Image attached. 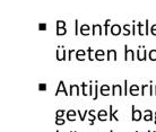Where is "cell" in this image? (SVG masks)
<instances>
[{"instance_id":"obj_44","label":"cell","mask_w":156,"mask_h":132,"mask_svg":"<svg viewBox=\"0 0 156 132\" xmlns=\"http://www.w3.org/2000/svg\"><path fill=\"white\" fill-rule=\"evenodd\" d=\"M127 85H128V81L125 80V96L127 95V93H128V91H127V88H128V87H127Z\"/></svg>"},{"instance_id":"obj_21","label":"cell","mask_w":156,"mask_h":132,"mask_svg":"<svg viewBox=\"0 0 156 132\" xmlns=\"http://www.w3.org/2000/svg\"><path fill=\"white\" fill-rule=\"evenodd\" d=\"M88 110H86V111L84 112V114H82V112H80V110H77V114L79 115V119H80V121L84 122L85 121V117H86V115H88Z\"/></svg>"},{"instance_id":"obj_7","label":"cell","mask_w":156,"mask_h":132,"mask_svg":"<svg viewBox=\"0 0 156 132\" xmlns=\"http://www.w3.org/2000/svg\"><path fill=\"white\" fill-rule=\"evenodd\" d=\"M144 116H143V119H144V121L148 122V121H153V120H155V117H154V114H153V112L152 110H145L144 111Z\"/></svg>"},{"instance_id":"obj_3","label":"cell","mask_w":156,"mask_h":132,"mask_svg":"<svg viewBox=\"0 0 156 132\" xmlns=\"http://www.w3.org/2000/svg\"><path fill=\"white\" fill-rule=\"evenodd\" d=\"M60 93H63L66 96H69V94H68V91L66 89V87H64V82L62 80L59 81V85H58V88H57V91H55V96H58Z\"/></svg>"},{"instance_id":"obj_50","label":"cell","mask_w":156,"mask_h":132,"mask_svg":"<svg viewBox=\"0 0 156 132\" xmlns=\"http://www.w3.org/2000/svg\"><path fill=\"white\" fill-rule=\"evenodd\" d=\"M71 132H76V131H71Z\"/></svg>"},{"instance_id":"obj_39","label":"cell","mask_w":156,"mask_h":132,"mask_svg":"<svg viewBox=\"0 0 156 132\" xmlns=\"http://www.w3.org/2000/svg\"><path fill=\"white\" fill-rule=\"evenodd\" d=\"M88 94L91 96H94V86L93 85H89V89H88Z\"/></svg>"},{"instance_id":"obj_15","label":"cell","mask_w":156,"mask_h":132,"mask_svg":"<svg viewBox=\"0 0 156 132\" xmlns=\"http://www.w3.org/2000/svg\"><path fill=\"white\" fill-rule=\"evenodd\" d=\"M104 55H105V52L103 50H97L95 51V60L97 61H103L104 60Z\"/></svg>"},{"instance_id":"obj_38","label":"cell","mask_w":156,"mask_h":132,"mask_svg":"<svg viewBox=\"0 0 156 132\" xmlns=\"http://www.w3.org/2000/svg\"><path fill=\"white\" fill-rule=\"evenodd\" d=\"M39 89L40 91H46V84H39Z\"/></svg>"},{"instance_id":"obj_24","label":"cell","mask_w":156,"mask_h":132,"mask_svg":"<svg viewBox=\"0 0 156 132\" xmlns=\"http://www.w3.org/2000/svg\"><path fill=\"white\" fill-rule=\"evenodd\" d=\"M148 58H149V60L156 61V50L149 51V53H148Z\"/></svg>"},{"instance_id":"obj_41","label":"cell","mask_w":156,"mask_h":132,"mask_svg":"<svg viewBox=\"0 0 156 132\" xmlns=\"http://www.w3.org/2000/svg\"><path fill=\"white\" fill-rule=\"evenodd\" d=\"M154 87H153V85H152V81H150V85H149V95L150 96H153V94H154Z\"/></svg>"},{"instance_id":"obj_19","label":"cell","mask_w":156,"mask_h":132,"mask_svg":"<svg viewBox=\"0 0 156 132\" xmlns=\"http://www.w3.org/2000/svg\"><path fill=\"white\" fill-rule=\"evenodd\" d=\"M84 55H85V51H84V50L76 51V59H77L78 61H84V60H85Z\"/></svg>"},{"instance_id":"obj_29","label":"cell","mask_w":156,"mask_h":132,"mask_svg":"<svg viewBox=\"0 0 156 132\" xmlns=\"http://www.w3.org/2000/svg\"><path fill=\"white\" fill-rule=\"evenodd\" d=\"M67 33V30L66 27H62V28H57V35L60 36V35H64Z\"/></svg>"},{"instance_id":"obj_17","label":"cell","mask_w":156,"mask_h":132,"mask_svg":"<svg viewBox=\"0 0 156 132\" xmlns=\"http://www.w3.org/2000/svg\"><path fill=\"white\" fill-rule=\"evenodd\" d=\"M80 34L84 36H87L89 34V26L88 25H82L80 26Z\"/></svg>"},{"instance_id":"obj_30","label":"cell","mask_w":156,"mask_h":132,"mask_svg":"<svg viewBox=\"0 0 156 132\" xmlns=\"http://www.w3.org/2000/svg\"><path fill=\"white\" fill-rule=\"evenodd\" d=\"M66 27V21L64 20H57V28H62Z\"/></svg>"},{"instance_id":"obj_27","label":"cell","mask_w":156,"mask_h":132,"mask_svg":"<svg viewBox=\"0 0 156 132\" xmlns=\"http://www.w3.org/2000/svg\"><path fill=\"white\" fill-rule=\"evenodd\" d=\"M97 97H98V86L97 84L94 86V96H93V100L94 101H97Z\"/></svg>"},{"instance_id":"obj_14","label":"cell","mask_w":156,"mask_h":132,"mask_svg":"<svg viewBox=\"0 0 156 132\" xmlns=\"http://www.w3.org/2000/svg\"><path fill=\"white\" fill-rule=\"evenodd\" d=\"M106 59L109 61L116 60V51L115 50H109L106 52Z\"/></svg>"},{"instance_id":"obj_6","label":"cell","mask_w":156,"mask_h":132,"mask_svg":"<svg viewBox=\"0 0 156 132\" xmlns=\"http://www.w3.org/2000/svg\"><path fill=\"white\" fill-rule=\"evenodd\" d=\"M109 119V114H107V112L106 110H100V111L97 112V120L98 121H106Z\"/></svg>"},{"instance_id":"obj_51","label":"cell","mask_w":156,"mask_h":132,"mask_svg":"<svg viewBox=\"0 0 156 132\" xmlns=\"http://www.w3.org/2000/svg\"><path fill=\"white\" fill-rule=\"evenodd\" d=\"M55 132H59V131H55Z\"/></svg>"},{"instance_id":"obj_48","label":"cell","mask_w":156,"mask_h":132,"mask_svg":"<svg viewBox=\"0 0 156 132\" xmlns=\"http://www.w3.org/2000/svg\"><path fill=\"white\" fill-rule=\"evenodd\" d=\"M147 132H152V131H150V130H148V131H147Z\"/></svg>"},{"instance_id":"obj_11","label":"cell","mask_w":156,"mask_h":132,"mask_svg":"<svg viewBox=\"0 0 156 132\" xmlns=\"http://www.w3.org/2000/svg\"><path fill=\"white\" fill-rule=\"evenodd\" d=\"M111 34L112 35H119V34H121V26L119 25V24H114V25H112L111 26Z\"/></svg>"},{"instance_id":"obj_10","label":"cell","mask_w":156,"mask_h":132,"mask_svg":"<svg viewBox=\"0 0 156 132\" xmlns=\"http://www.w3.org/2000/svg\"><path fill=\"white\" fill-rule=\"evenodd\" d=\"M111 89H112V87H110V86H107V85H102V86L100 87V93H101L103 96H109Z\"/></svg>"},{"instance_id":"obj_43","label":"cell","mask_w":156,"mask_h":132,"mask_svg":"<svg viewBox=\"0 0 156 132\" xmlns=\"http://www.w3.org/2000/svg\"><path fill=\"white\" fill-rule=\"evenodd\" d=\"M119 112V110H115V111H113V120H115V121H119V119L116 117V113Z\"/></svg>"},{"instance_id":"obj_34","label":"cell","mask_w":156,"mask_h":132,"mask_svg":"<svg viewBox=\"0 0 156 132\" xmlns=\"http://www.w3.org/2000/svg\"><path fill=\"white\" fill-rule=\"evenodd\" d=\"M147 88H149V85H143L141 86V96H145Z\"/></svg>"},{"instance_id":"obj_2","label":"cell","mask_w":156,"mask_h":132,"mask_svg":"<svg viewBox=\"0 0 156 132\" xmlns=\"http://www.w3.org/2000/svg\"><path fill=\"white\" fill-rule=\"evenodd\" d=\"M136 58V54L134 50H130L128 48V45L125 44V61H129V60H135Z\"/></svg>"},{"instance_id":"obj_37","label":"cell","mask_w":156,"mask_h":132,"mask_svg":"<svg viewBox=\"0 0 156 132\" xmlns=\"http://www.w3.org/2000/svg\"><path fill=\"white\" fill-rule=\"evenodd\" d=\"M73 52H76L75 50H68V55H67V60H71V55H73Z\"/></svg>"},{"instance_id":"obj_45","label":"cell","mask_w":156,"mask_h":132,"mask_svg":"<svg viewBox=\"0 0 156 132\" xmlns=\"http://www.w3.org/2000/svg\"><path fill=\"white\" fill-rule=\"evenodd\" d=\"M154 117H155V119H156V112H155V113H154Z\"/></svg>"},{"instance_id":"obj_1","label":"cell","mask_w":156,"mask_h":132,"mask_svg":"<svg viewBox=\"0 0 156 132\" xmlns=\"http://www.w3.org/2000/svg\"><path fill=\"white\" fill-rule=\"evenodd\" d=\"M141 117H143V113H141V111L136 110L135 105H132V106H131V120H132V121L138 122L141 120Z\"/></svg>"},{"instance_id":"obj_46","label":"cell","mask_w":156,"mask_h":132,"mask_svg":"<svg viewBox=\"0 0 156 132\" xmlns=\"http://www.w3.org/2000/svg\"><path fill=\"white\" fill-rule=\"evenodd\" d=\"M155 95H156V86H155Z\"/></svg>"},{"instance_id":"obj_16","label":"cell","mask_w":156,"mask_h":132,"mask_svg":"<svg viewBox=\"0 0 156 132\" xmlns=\"http://www.w3.org/2000/svg\"><path fill=\"white\" fill-rule=\"evenodd\" d=\"M138 91H139V86H137V85H132L129 88V93L131 96H138Z\"/></svg>"},{"instance_id":"obj_25","label":"cell","mask_w":156,"mask_h":132,"mask_svg":"<svg viewBox=\"0 0 156 132\" xmlns=\"http://www.w3.org/2000/svg\"><path fill=\"white\" fill-rule=\"evenodd\" d=\"M64 113H67L64 110H58V111L55 112V119H62Z\"/></svg>"},{"instance_id":"obj_20","label":"cell","mask_w":156,"mask_h":132,"mask_svg":"<svg viewBox=\"0 0 156 132\" xmlns=\"http://www.w3.org/2000/svg\"><path fill=\"white\" fill-rule=\"evenodd\" d=\"M137 28H138V34L140 36H144L145 35V27H143V23H138L137 24Z\"/></svg>"},{"instance_id":"obj_42","label":"cell","mask_w":156,"mask_h":132,"mask_svg":"<svg viewBox=\"0 0 156 132\" xmlns=\"http://www.w3.org/2000/svg\"><path fill=\"white\" fill-rule=\"evenodd\" d=\"M39 28H40V30H46V24H44V23H43V24H40V25H39Z\"/></svg>"},{"instance_id":"obj_40","label":"cell","mask_w":156,"mask_h":132,"mask_svg":"<svg viewBox=\"0 0 156 132\" xmlns=\"http://www.w3.org/2000/svg\"><path fill=\"white\" fill-rule=\"evenodd\" d=\"M136 28H137V25L135 24V21H134V24H132V26H131V34L132 35H136Z\"/></svg>"},{"instance_id":"obj_9","label":"cell","mask_w":156,"mask_h":132,"mask_svg":"<svg viewBox=\"0 0 156 132\" xmlns=\"http://www.w3.org/2000/svg\"><path fill=\"white\" fill-rule=\"evenodd\" d=\"M66 115H67V120L68 121H71L73 122L76 120V115H77V111H75V110H69V111H67L66 113Z\"/></svg>"},{"instance_id":"obj_32","label":"cell","mask_w":156,"mask_h":132,"mask_svg":"<svg viewBox=\"0 0 156 132\" xmlns=\"http://www.w3.org/2000/svg\"><path fill=\"white\" fill-rule=\"evenodd\" d=\"M149 34V21L148 19L145 20V36H147Z\"/></svg>"},{"instance_id":"obj_5","label":"cell","mask_w":156,"mask_h":132,"mask_svg":"<svg viewBox=\"0 0 156 132\" xmlns=\"http://www.w3.org/2000/svg\"><path fill=\"white\" fill-rule=\"evenodd\" d=\"M67 55H68V51H66V50L60 51V49L57 50V60L58 61L67 60Z\"/></svg>"},{"instance_id":"obj_28","label":"cell","mask_w":156,"mask_h":132,"mask_svg":"<svg viewBox=\"0 0 156 132\" xmlns=\"http://www.w3.org/2000/svg\"><path fill=\"white\" fill-rule=\"evenodd\" d=\"M82 88H83V95L84 96H87V94H88V93H87V89H89V86H87L85 82H83V84H82Z\"/></svg>"},{"instance_id":"obj_36","label":"cell","mask_w":156,"mask_h":132,"mask_svg":"<svg viewBox=\"0 0 156 132\" xmlns=\"http://www.w3.org/2000/svg\"><path fill=\"white\" fill-rule=\"evenodd\" d=\"M150 33H152V35L156 36V24L152 25V27H150Z\"/></svg>"},{"instance_id":"obj_22","label":"cell","mask_w":156,"mask_h":132,"mask_svg":"<svg viewBox=\"0 0 156 132\" xmlns=\"http://www.w3.org/2000/svg\"><path fill=\"white\" fill-rule=\"evenodd\" d=\"M129 27H130L129 24H125V25H123V27H122V28H123V33H122V34H123L125 36H128V35L131 34V32L129 30Z\"/></svg>"},{"instance_id":"obj_12","label":"cell","mask_w":156,"mask_h":132,"mask_svg":"<svg viewBox=\"0 0 156 132\" xmlns=\"http://www.w3.org/2000/svg\"><path fill=\"white\" fill-rule=\"evenodd\" d=\"M96 34H98V35H102V34H103V32H102V26H101L100 24H94L93 25L92 35H96Z\"/></svg>"},{"instance_id":"obj_33","label":"cell","mask_w":156,"mask_h":132,"mask_svg":"<svg viewBox=\"0 0 156 132\" xmlns=\"http://www.w3.org/2000/svg\"><path fill=\"white\" fill-rule=\"evenodd\" d=\"M109 113H110V115H109V120L112 121V120H113V106H112V105L109 106Z\"/></svg>"},{"instance_id":"obj_35","label":"cell","mask_w":156,"mask_h":132,"mask_svg":"<svg viewBox=\"0 0 156 132\" xmlns=\"http://www.w3.org/2000/svg\"><path fill=\"white\" fill-rule=\"evenodd\" d=\"M55 124L57 125H63L64 124V120L63 119H55Z\"/></svg>"},{"instance_id":"obj_26","label":"cell","mask_w":156,"mask_h":132,"mask_svg":"<svg viewBox=\"0 0 156 132\" xmlns=\"http://www.w3.org/2000/svg\"><path fill=\"white\" fill-rule=\"evenodd\" d=\"M110 21H111V19H106V21L104 23V35H105V36L109 34L107 28H109V26H110Z\"/></svg>"},{"instance_id":"obj_13","label":"cell","mask_w":156,"mask_h":132,"mask_svg":"<svg viewBox=\"0 0 156 132\" xmlns=\"http://www.w3.org/2000/svg\"><path fill=\"white\" fill-rule=\"evenodd\" d=\"M70 96H79V86L78 85H70Z\"/></svg>"},{"instance_id":"obj_23","label":"cell","mask_w":156,"mask_h":132,"mask_svg":"<svg viewBox=\"0 0 156 132\" xmlns=\"http://www.w3.org/2000/svg\"><path fill=\"white\" fill-rule=\"evenodd\" d=\"M88 60L89 61H94L95 59V52L92 50V48H88Z\"/></svg>"},{"instance_id":"obj_4","label":"cell","mask_w":156,"mask_h":132,"mask_svg":"<svg viewBox=\"0 0 156 132\" xmlns=\"http://www.w3.org/2000/svg\"><path fill=\"white\" fill-rule=\"evenodd\" d=\"M136 58L139 61H145L147 59V51L146 50L141 51L140 49H138V50L136 51Z\"/></svg>"},{"instance_id":"obj_49","label":"cell","mask_w":156,"mask_h":132,"mask_svg":"<svg viewBox=\"0 0 156 132\" xmlns=\"http://www.w3.org/2000/svg\"><path fill=\"white\" fill-rule=\"evenodd\" d=\"M155 124H156V119H155Z\"/></svg>"},{"instance_id":"obj_8","label":"cell","mask_w":156,"mask_h":132,"mask_svg":"<svg viewBox=\"0 0 156 132\" xmlns=\"http://www.w3.org/2000/svg\"><path fill=\"white\" fill-rule=\"evenodd\" d=\"M115 91H118L119 96H122L123 95V91H122V86L121 85H112V96H115Z\"/></svg>"},{"instance_id":"obj_18","label":"cell","mask_w":156,"mask_h":132,"mask_svg":"<svg viewBox=\"0 0 156 132\" xmlns=\"http://www.w3.org/2000/svg\"><path fill=\"white\" fill-rule=\"evenodd\" d=\"M88 115L91 116V117H89V125H93L95 119H97V115H95V111H94V110H89Z\"/></svg>"},{"instance_id":"obj_47","label":"cell","mask_w":156,"mask_h":132,"mask_svg":"<svg viewBox=\"0 0 156 132\" xmlns=\"http://www.w3.org/2000/svg\"><path fill=\"white\" fill-rule=\"evenodd\" d=\"M110 132H114V131H113V130H111V131H110Z\"/></svg>"},{"instance_id":"obj_31","label":"cell","mask_w":156,"mask_h":132,"mask_svg":"<svg viewBox=\"0 0 156 132\" xmlns=\"http://www.w3.org/2000/svg\"><path fill=\"white\" fill-rule=\"evenodd\" d=\"M78 27H79V20L76 19V20H75V35H76V36H77V35L79 34Z\"/></svg>"}]
</instances>
